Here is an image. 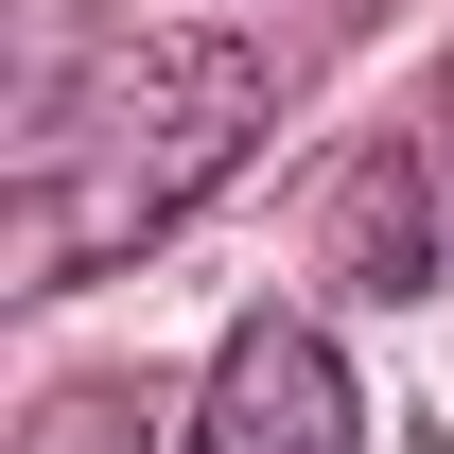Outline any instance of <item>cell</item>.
Wrapping results in <instances>:
<instances>
[{"label":"cell","mask_w":454,"mask_h":454,"mask_svg":"<svg viewBox=\"0 0 454 454\" xmlns=\"http://www.w3.org/2000/svg\"><path fill=\"white\" fill-rule=\"evenodd\" d=\"M280 106V70L245 35H140L70 106H35V175H18V280H88L122 245H158Z\"/></svg>","instance_id":"1"},{"label":"cell","mask_w":454,"mask_h":454,"mask_svg":"<svg viewBox=\"0 0 454 454\" xmlns=\"http://www.w3.org/2000/svg\"><path fill=\"white\" fill-rule=\"evenodd\" d=\"M367 437V402H349L333 333L315 315H245L210 349V402H192V454H349Z\"/></svg>","instance_id":"2"},{"label":"cell","mask_w":454,"mask_h":454,"mask_svg":"<svg viewBox=\"0 0 454 454\" xmlns=\"http://www.w3.org/2000/svg\"><path fill=\"white\" fill-rule=\"evenodd\" d=\"M333 280L349 297H419L437 280V210H419V140H385V158L333 192Z\"/></svg>","instance_id":"3"},{"label":"cell","mask_w":454,"mask_h":454,"mask_svg":"<svg viewBox=\"0 0 454 454\" xmlns=\"http://www.w3.org/2000/svg\"><path fill=\"white\" fill-rule=\"evenodd\" d=\"M437 158H454V88H437Z\"/></svg>","instance_id":"4"}]
</instances>
